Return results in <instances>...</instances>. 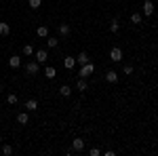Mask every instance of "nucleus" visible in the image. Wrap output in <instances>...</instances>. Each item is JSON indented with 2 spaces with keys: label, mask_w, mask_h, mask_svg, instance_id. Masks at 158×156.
<instances>
[{
  "label": "nucleus",
  "mask_w": 158,
  "mask_h": 156,
  "mask_svg": "<svg viewBox=\"0 0 158 156\" xmlns=\"http://www.w3.org/2000/svg\"><path fill=\"white\" fill-rule=\"evenodd\" d=\"M93 72H95V65L89 61V63H85V65H80V72H78V76H80V78H89Z\"/></svg>",
  "instance_id": "f257e3e1"
},
{
  "label": "nucleus",
  "mask_w": 158,
  "mask_h": 156,
  "mask_svg": "<svg viewBox=\"0 0 158 156\" xmlns=\"http://www.w3.org/2000/svg\"><path fill=\"white\" fill-rule=\"evenodd\" d=\"M72 150L74 152H82V150H85V139H82V137H76L72 141Z\"/></svg>",
  "instance_id": "f03ea898"
},
{
  "label": "nucleus",
  "mask_w": 158,
  "mask_h": 156,
  "mask_svg": "<svg viewBox=\"0 0 158 156\" xmlns=\"http://www.w3.org/2000/svg\"><path fill=\"white\" fill-rule=\"evenodd\" d=\"M110 59L116 61V63H118V61H122V51H120L118 47H114L112 51H110Z\"/></svg>",
  "instance_id": "7ed1b4c3"
},
{
  "label": "nucleus",
  "mask_w": 158,
  "mask_h": 156,
  "mask_svg": "<svg viewBox=\"0 0 158 156\" xmlns=\"http://www.w3.org/2000/svg\"><path fill=\"white\" fill-rule=\"evenodd\" d=\"M152 13H154V2L152 0H146L143 2V15L146 17H152Z\"/></svg>",
  "instance_id": "20e7f679"
},
{
  "label": "nucleus",
  "mask_w": 158,
  "mask_h": 156,
  "mask_svg": "<svg viewBox=\"0 0 158 156\" xmlns=\"http://www.w3.org/2000/svg\"><path fill=\"white\" fill-rule=\"evenodd\" d=\"M47 59H49V53H47L44 48L36 51V61H38V63H47Z\"/></svg>",
  "instance_id": "39448f33"
},
{
  "label": "nucleus",
  "mask_w": 158,
  "mask_h": 156,
  "mask_svg": "<svg viewBox=\"0 0 158 156\" xmlns=\"http://www.w3.org/2000/svg\"><path fill=\"white\" fill-rule=\"evenodd\" d=\"M38 70H40L38 61H30V63L25 65V72H27V74H38Z\"/></svg>",
  "instance_id": "423d86ee"
},
{
  "label": "nucleus",
  "mask_w": 158,
  "mask_h": 156,
  "mask_svg": "<svg viewBox=\"0 0 158 156\" xmlns=\"http://www.w3.org/2000/svg\"><path fill=\"white\" fill-rule=\"evenodd\" d=\"M63 68L65 70H74L76 68V57H65L63 59Z\"/></svg>",
  "instance_id": "0eeeda50"
},
{
  "label": "nucleus",
  "mask_w": 158,
  "mask_h": 156,
  "mask_svg": "<svg viewBox=\"0 0 158 156\" xmlns=\"http://www.w3.org/2000/svg\"><path fill=\"white\" fill-rule=\"evenodd\" d=\"M25 110H27V112H36L38 110V101L36 99H27V101H25Z\"/></svg>",
  "instance_id": "6e6552de"
},
{
  "label": "nucleus",
  "mask_w": 158,
  "mask_h": 156,
  "mask_svg": "<svg viewBox=\"0 0 158 156\" xmlns=\"http://www.w3.org/2000/svg\"><path fill=\"white\" fill-rule=\"evenodd\" d=\"M106 80H108V82H118V72L108 70V72H106Z\"/></svg>",
  "instance_id": "1a4fd4ad"
},
{
  "label": "nucleus",
  "mask_w": 158,
  "mask_h": 156,
  "mask_svg": "<svg viewBox=\"0 0 158 156\" xmlns=\"http://www.w3.org/2000/svg\"><path fill=\"white\" fill-rule=\"evenodd\" d=\"M17 122H19V124H27V122H30V114H27V112H19V114H17Z\"/></svg>",
  "instance_id": "9d476101"
},
{
  "label": "nucleus",
  "mask_w": 158,
  "mask_h": 156,
  "mask_svg": "<svg viewBox=\"0 0 158 156\" xmlns=\"http://www.w3.org/2000/svg\"><path fill=\"white\" fill-rule=\"evenodd\" d=\"M9 34H11V25L0 21V36H9Z\"/></svg>",
  "instance_id": "9b49d317"
},
{
  "label": "nucleus",
  "mask_w": 158,
  "mask_h": 156,
  "mask_svg": "<svg viewBox=\"0 0 158 156\" xmlns=\"http://www.w3.org/2000/svg\"><path fill=\"white\" fill-rule=\"evenodd\" d=\"M89 61H91V57L86 55L85 51H82V53H80L78 57H76V63H80V65H85V63H89Z\"/></svg>",
  "instance_id": "f8f14e48"
},
{
  "label": "nucleus",
  "mask_w": 158,
  "mask_h": 156,
  "mask_svg": "<svg viewBox=\"0 0 158 156\" xmlns=\"http://www.w3.org/2000/svg\"><path fill=\"white\" fill-rule=\"evenodd\" d=\"M70 32H72V27L68 23H59V34L61 36H70Z\"/></svg>",
  "instance_id": "ddd939ff"
},
{
  "label": "nucleus",
  "mask_w": 158,
  "mask_h": 156,
  "mask_svg": "<svg viewBox=\"0 0 158 156\" xmlns=\"http://www.w3.org/2000/svg\"><path fill=\"white\" fill-rule=\"evenodd\" d=\"M76 89L85 93L86 89H89V84H86V78H78V82H76Z\"/></svg>",
  "instance_id": "4468645a"
},
{
  "label": "nucleus",
  "mask_w": 158,
  "mask_h": 156,
  "mask_svg": "<svg viewBox=\"0 0 158 156\" xmlns=\"http://www.w3.org/2000/svg\"><path fill=\"white\" fill-rule=\"evenodd\" d=\"M44 76H47V78H49V80H53V78H55V76H57V70H55V68H53V65H49V68H47V70H44Z\"/></svg>",
  "instance_id": "2eb2a0df"
},
{
  "label": "nucleus",
  "mask_w": 158,
  "mask_h": 156,
  "mask_svg": "<svg viewBox=\"0 0 158 156\" xmlns=\"http://www.w3.org/2000/svg\"><path fill=\"white\" fill-rule=\"evenodd\" d=\"M59 95L61 97H70L72 95V89H70L68 84H63V86H59Z\"/></svg>",
  "instance_id": "dca6fc26"
},
{
  "label": "nucleus",
  "mask_w": 158,
  "mask_h": 156,
  "mask_svg": "<svg viewBox=\"0 0 158 156\" xmlns=\"http://www.w3.org/2000/svg\"><path fill=\"white\" fill-rule=\"evenodd\" d=\"M9 65H11V68H19V65H21V57L13 55L11 59H9Z\"/></svg>",
  "instance_id": "f3484780"
},
{
  "label": "nucleus",
  "mask_w": 158,
  "mask_h": 156,
  "mask_svg": "<svg viewBox=\"0 0 158 156\" xmlns=\"http://www.w3.org/2000/svg\"><path fill=\"white\" fill-rule=\"evenodd\" d=\"M36 34L40 38H47V36H49V27H47V25H40V27L36 30Z\"/></svg>",
  "instance_id": "a211bd4d"
},
{
  "label": "nucleus",
  "mask_w": 158,
  "mask_h": 156,
  "mask_svg": "<svg viewBox=\"0 0 158 156\" xmlns=\"http://www.w3.org/2000/svg\"><path fill=\"white\" fill-rule=\"evenodd\" d=\"M57 44H59V40H57V38H53V36H47V47H49V48H55Z\"/></svg>",
  "instance_id": "6ab92c4d"
},
{
  "label": "nucleus",
  "mask_w": 158,
  "mask_h": 156,
  "mask_svg": "<svg viewBox=\"0 0 158 156\" xmlns=\"http://www.w3.org/2000/svg\"><path fill=\"white\" fill-rule=\"evenodd\" d=\"M118 30H120V23H118V19H114V21L110 23V32H112V34H116Z\"/></svg>",
  "instance_id": "aec40b11"
},
{
  "label": "nucleus",
  "mask_w": 158,
  "mask_h": 156,
  "mask_svg": "<svg viewBox=\"0 0 158 156\" xmlns=\"http://www.w3.org/2000/svg\"><path fill=\"white\" fill-rule=\"evenodd\" d=\"M27 4H30L32 9H40V6H42V0H27Z\"/></svg>",
  "instance_id": "412c9836"
},
{
  "label": "nucleus",
  "mask_w": 158,
  "mask_h": 156,
  "mask_svg": "<svg viewBox=\"0 0 158 156\" xmlns=\"http://www.w3.org/2000/svg\"><path fill=\"white\" fill-rule=\"evenodd\" d=\"M141 19H143L141 13H133V15H131V21H133V23H141Z\"/></svg>",
  "instance_id": "4be33fe9"
},
{
  "label": "nucleus",
  "mask_w": 158,
  "mask_h": 156,
  "mask_svg": "<svg viewBox=\"0 0 158 156\" xmlns=\"http://www.w3.org/2000/svg\"><path fill=\"white\" fill-rule=\"evenodd\" d=\"M23 55H27V57L34 55V47H32V44H25V47H23Z\"/></svg>",
  "instance_id": "5701e85b"
},
{
  "label": "nucleus",
  "mask_w": 158,
  "mask_h": 156,
  "mask_svg": "<svg viewBox=\"0 0 158 156\" xmlns=\"http://www.w3.org/2000/svg\"><path fill=\"white\" fill-rule=\"evenodd\" d=\"M133 72H135V68L131 65V63H127V65L122 68V74H133Z\"/></svg>",
  "instance_id": "b1692460"
},
{
  "label": "nucleus",
  "mask_w": 158,
  "mask_h": 156,
  "mask_svg": "<svg viewBox=\"0 0 158 156\" xmlns=\"http://www.w3.org/2000/svg\"><path fill=\"white\" fill-rule=\"evenodd\" d=\"M6 103H11V106H15V103H17V95H15V93H11V95L6 97Z\"/></svg>",
  "instance_id": "393cba45"
},
{
  "label": "nucleus",
  "mask_w": 158,
  "mask_h": 156,
  "mask_svg": "<svg viewBox=\"0 0 158 156\" xmlns=\"http://www.w3.org/2000/svg\"><path fill=\"white\" fill-rule=\"evenodd\" d=\"M2 154H4V156H11L13 154V148H11V145H2Z\"/></svg>",
  "instance_id": "a878e982"
},
{
  "label": "nucleus",
  "mask_w": 158,
  "mask_h": 156,
  "mask_svg": "<svg viewBox=\"0 0 158 156\" xmlns=\"http://www.w3.org/2000/svg\"><path fill=\"white\" fill-rule=\"evenodd\" d=\"M89 154H91V156H99V154H101V150H99V148H91Z\"/></svg>",
  "instance_id": "bb28decb"
},
{
  "label": "nucleus",
  "mask_w": 158,
  "mask_h": 156,
  "mask_svg": "<svg viewBox=\"0 0 158 156\" xmlns=\"http://www.w3.org/2000/svg\"><path fill=\"white\" fill-rule=\"evenodd\" d=\"M2 91H4V86H2V84H0V93H2Z\"/></svg>",
  "instance_id": "cd10ccee"
},
{
  "label": "nucleus",
  "mask_w": 158,
  "mask_h": 156,
  "mask_svg": "<svg viewBox=\"0 0 158 156\" xmlns=\"http://www.w3.org/2000/svg\"><path fill=\"white\" fill-rule=\"evenodd\" d=\"M0 144H2V137H0Z\"/></svg>",
  "instance_id": "c85d7f7f"
}]
</instances>
